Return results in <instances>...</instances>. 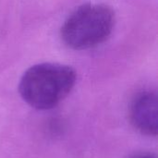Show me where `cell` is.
Wrapping results in <instances>:
<instances>
[{"mask_svg":"<svg viewBox=\"0 0 158 158\" xmlns=\"http://www.w3.org/2000/svg\"><path fill=\"white\" fill-rule=\"evenodd\" d=\"M115 24L113 9L104 4H84L75 9L61 28V38L70 48L84 50L104 43Z\"/></svg>","mask_w":158,"mask_h":158,"instance_id":"2","label":"cell"},{"mask_svg":"<svg viewBox=\"0 0 158 158\" xmlns=\"http://www.w3.org/2000/svg\"><path fill=\"white\" fill-rule=\"evenodd\" d=\"M131 119L135 129L143 134L156 136L158 131V100L156 94L144 92L137 95L131 105Z\"/></svg>","mask_w":158,"mask_h":158,"instance_id":"3","label":"cell"},{"mask_svg":"<svg viewBox=\"0 0 158 158\" xmlns=\"http://www.w3.org/2000/svg\"><path fill=\"white\" fill-rule=\"evenodd\" d=\"M75 70L58 63H41L31 67L21 77L19 90L31 107L47 110L56 106L73 89Z\"/></svg>","mask_w":158,"mask_h":158,"instance_id":"1","label":"cell"},{"mask_svg":"<svg viewBox=\"0 0 158 158\" xmlns=\"http://www.w3.org/2000/svg\"><path fill=\"white\" fill-rule=\"evenodd\" d=\"M135 158H155L154 156H137V157Z\"/></svg>","mask_w":158,"mask_h":158,"instance_id":"4","label":"cell"}]
</instances>
